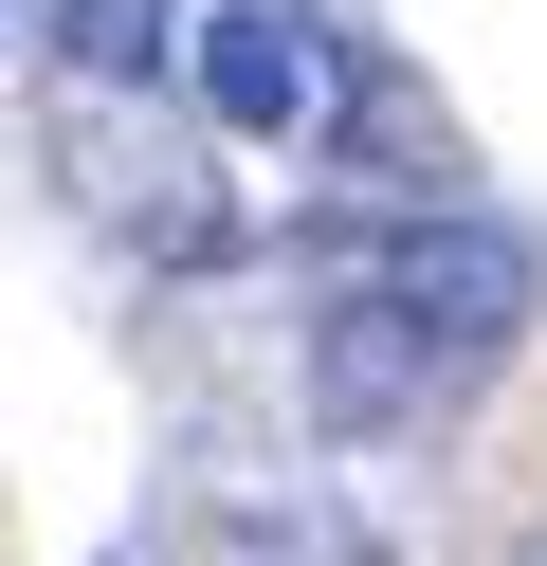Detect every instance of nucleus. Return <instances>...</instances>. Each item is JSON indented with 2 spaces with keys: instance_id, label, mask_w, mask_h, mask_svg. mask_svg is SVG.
Segmentation results:
<instances>
[{
  "instance_id": "obj_2",
  "label": "nucleus",
  "mask_w": 547,
  "mask_h": 566,
  "mask_svg": "<svg viewBox=\"0 0 547 566\" xmlns=\"http://www.w3.org/2000/svg\"><path fill=\"white\" fill-rule=\"evenodd\" d=\"M182 74H201V111L255 128V147H292V128H311V38H292L274 0H219L201 38H182Z\"/></svg>"
},
{
  "instance_id": "obj_3",
  "label": "nucleus",
  "mask_w": 547,
  "mask_h": 566,
  "mask_svg": "<svg viewBox=\"0 0 547 566\" xmlns=\"http://www.w3.org/2000/svg\"><path fill=\"white\" fill-rule=\"evenodd\" d=\"M55 38L92 55V74H146V55H165V0H55Z\"/></svg>"
},
{
  "instance_id": "obj_4",
  "label": "nucleus",
  "mask_w": 547,
  "mask_h": 566,
  "mask_svg": "<svg viewBox=\"0 0 547 566\" xmlns=\"http://www.w3.org/2000/svg\"><path fill=\"white\" fill-rule=\"evenodd\" d=\"M511 566H547V530H511Z\"/></svg>"
},
{
  "instance_id": "obj_1",
  "label": "nucleus",
  "mask_w": 547,
  "mask_h": 566,
  "mask_svg": "<svg viewBox=\"0 0 547 566\" xmlns=\"http://www.w3.org/2000/svg\"><path fill=\"white\" fill-rule=\"evenodd\" d=\"M347 311H383L401 347H438V366L474 384L511 329H529V256H511L493 220H383V238L347 256Z\"/></svg>"
}]
</instances>
